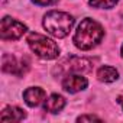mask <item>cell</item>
Returning a JSON list of instances; mask_svg holds the SVG:
<instances>
[{
	"instance_id": "1",
	"label": "cell",
	"mask_w": 123,
	"mask_h": 123,
	"mask_svg": "<svg viewBox=\"0 0 123 123\" xmlns=\"http://www.w3.org/2000/svg\"><path fill=\"white\" fill-rule=\"evenodd\" d=\"M103 36H104V31H103L101 25L90 18H86L78 25V28L74 33L73 42L78 49L88 51V49H93L96 45H98V42L103 39Z\"/></svg>"
},
{
	"instance_id": "2",
	"label": "cell",
	"mask_w": 123,
	"mask_h": 123,
	"mask_svg": "<svg viewBox=\"0 0 123 123\" xmlns=\"http://www.w3.org/2000/svg\"><path fill=\"white\" fill-rule=\"evenodd\" d=\"M74 25V18L65 12L51 10L43 16V28L55 38H65Z\"/></svg>"
},
{
	"instance_id": "3",
	"label": "cell",
	"mask_w": 123,
	"mask_h": 123,
	"mask_svg": "<svg viewBox=\"0 0 123 123\" xmlns=\"http://www.w3.org/2000/svg\"><path fill=\"white\" fill-rule=\"evenodd\" d=\"M26 42L29 48L42 59H54V58H58L59 55V46L52 39L41 33H36V32L29 33Z\"/></svg>"
},
{
	"instance_id": "4",
	"label": "cell",
	"mask_w": 123,
	"mask_h": 123,
	"mask_svg": "<svg viewBox=\"0 0 123 123\" xmlns=\"http://www.w3.org/2000/svg\"><path fill=\"white\" fill-rule=\"evenodd\" d=\"M26 31H28V28L23 23H20L9 16L2 19V38L5 41H16Z\"/></svg>"
},
{
	"instance_id": "5",
	"label": "cell",
	"mask_w": 123,
	"mask_h": 123,
	"mask_svg": "<svg viewBox=\"0 0 123 123\" xmlns=\"http://www.w3.org/2000/svg\"><path fill=\"white\" fill-rule=\"evenodd\" d=\"M64 73H88L93 68V62L87 58H78V56H71L67 61H64L59 65Z\"/></svg>"
},
{
	"instance_id": "6",
	"label": "cell",
	"mask_w": 123,
	"mask_h": 123,
	"mask_svg": "<svg viewBox=\"0 0 123 123\" xmlns=\"http://www.w3.org/2000/svg\"><path fill=\"white\" fill-rule=\"evenodd\" d=\"M28 64L23 62V61H19L10 55V54H5L3 55V61H2V68L5 73H9V74H15V75H22L28 71Z\"/></svg>"
},
{
	"instance_id": "7",
	"label": "cell",
	"mask_w": 123,
	"mask_h": 123,
	"mask_svg": "<svg viewBox=\"0 0 123 123\" xmlns=\"http://www.w3.org/2000/svg\"><path fill=\"white\" fill-rule=\"evenodd\" d=\"M88 81L86 77H81L78 74H67L65 78L62 80V87L65 91L74 94L78 91H83L84 88H87Z\"/></svg>"
},
{
	"instance_id": "8",
	"label": "cell",
	"mask_w": 123,
	"mask_h": 123,
	"mask_svg": "<svg viewBox=\"0 0 123 123\" xmlns=\"http://www.w3.org/2000/svg\"><path fill=\"white\" fill-rule=\"evenodd\" d=\"M46 97L45 90H42L41 87H29L25 90L23 93V100L29 107H36L39 106Z\"/></svg>"
},
{
	"instance_id": "9",
	"label": "cell",
	"mask_w": 123,
	"mask_h": 123,
	"mask_svg": "<svg viewBox=\"0 0 123 123\" xmlns=\"http://www.w3.org/2000/svg\"><path fill=\"white\" fill-rule=\"evenodd\" d=\"M65 107V98L59 94H51L46 100H45V111L49 113H58Z\"/></svg>"
},
{
	"instance_id": "10",
	"label": "cell",
	"mask_w": 123,
	"mask_h": 123,
	"mask_svg": "<svg viewBox=\"0 0 123 123\" xmlns=\"http://www.w3.org/2000/svg\"><path fill=\"white\" fill-rule=\"evenodd\" d=\"M26 117V113L15 106H9L2 111V116H0V120L2 122H20Z\"/></svg>"
},
{
	"instance_id": "11",
	"label": "cell",
	"mask_w": 123,
	"mask_h": 123,
	"mask_svg": "<svg viewBox=\"0 0 123 123\" xmlns=\"http://www.w3.org/2000/svg\"><path fill=\"white\" fill-rule=\"evenodd\" d=\"M97 78L103 83H113L119 78V73L116 68L113 67H109V65H104V67H100L98 71H97Z\"/></svg>"
},
{
	"instance_id": "12",
	"label": "cell",
	"mask_w": 123,
	"mask_h": 123,
	"mask_svg": "<svg viewBox=\"0 0 123 123\" xmlns=\"http://www.w3.org/2000/svg\"><path fill=\"white\" fill-rule=\"evenodd\" d=\"M119 0H88L90 6L97 7V9H111L116 6Z\"/></svg>"
},
{
	"instance_id": "13",
	"label": "cell",
	"mask_w": 123,
	"mask_h": 123,
	"mask_svg": "<svg viewBox=\"0 0 123 123\" xmlns=\"http://www.w3.org/2000/svg\"><path fill=\"white\" fill-rule=\"evenodd\" d=\"M93 120L100 122V117H97V116H94V114H84V116H80V117L77 119V122H93Z\"/></svg>"
},
{
	"instance_id": "14",
	"label": "cell",
	"mask_w": 123,
	"mask_h": 123,
	"mask_svg": "<svg viewBox=\"0 0 123 123\" xmlns=\"http://www.w3.org/2000/svg\"><path fill=\"white\" fill-rule=\"evenodd\" d=\"M32 2L36 3V5H39V6H49V5L56 3L58 0H32Z\"/></svg>"
},
{
	"instance_id": "15",
	"label": "cell",
	"mask_w": 123,
	"mask_h": 123,
	"mask_svg": "<svg viewBox=\"0 0 123 123\" xmlns=\"http://www.w3.org/2000/svg\"><path fill=\"white\" fill-rule=\"evenodd\" d=\"M117 101H119V104H120V106H122V109H123V96L117 97Z\"/></svg>"
},
{
	"instance_id": "16",
	"label": "cell",
	"mask_w": 123,
	"mask_h": 123,
	"mask_svg": "<svg viewBox=\"0 0 123 123\" xmlns=\"http://www.w3.org/2000/svg\"><path fill=\"white\" fill-rule=\"evenodd\" d=\"M120 54H122V58H123V45H122V49H120Z\"/></svg>"
}]
</instances>
